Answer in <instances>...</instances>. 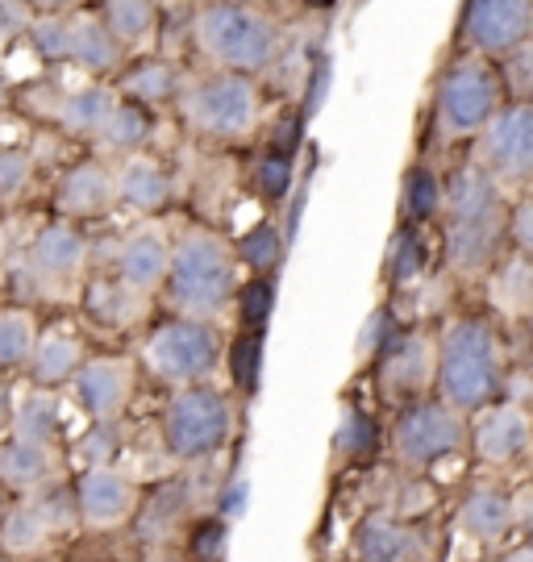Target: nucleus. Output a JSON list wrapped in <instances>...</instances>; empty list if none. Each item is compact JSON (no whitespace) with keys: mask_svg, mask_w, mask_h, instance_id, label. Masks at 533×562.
Wrapping results in <instances>:
<instances>
[{"mask_svg":"<svg viewBox=\"0 0 533 562\" xmlns=\"http://www.w3.org/2000/svg\"><path fill=\"white\" fill-rule=\"evenodd\" d=\"M437 401L463 417L484 413L504 387V350L488 317H455L437 334Z\"/></svg>","mask_w":533,"mask_h":562,"instance_id":"obj_1","label":"nucleus"},{"mask_svg":"<svg viewBox=\"0 0 533 562\" xmlns=\"http://www.w3.org/2000/svg\"><path fill=\"white\" fill-rule=\"evenodd\" d=\"M176 301L179 317L218 322L237 296V255L213 229H188L171 241V267L163 283Z\"/></svg>","mask_w":533,"mask_h":562,"instance_id":"obj_2","label":"nucleus"},{"mask_svg":"<svg viewBox=\"0 0 533 562\" xmlns=\"http://www.w3.org/2000/svg\"><path fill=\"white\" fill-rule=\"evenodd\" d=\"M200 55L213 63V71L258 76L279 55V21L251 0H209L192 21Z\"/></svg>","mask_w":533,"mask_h":562,"instance_id":"obj_3","label":"nucleus"},{"mask_svg":"<svg viewBox=\"0 0 533 562\" xmlns=\"http://www.w3.org/2000/svg\"><path fill=\"white\" fill-rule=\"evenodd\" d=\"M234 438V401L213 383L176 387L163 408V446L176 462H204Z\"/></svg>","mask_w":533,"mask_h":562,"instance_id":"obj_4","label":"nucleus"},{"mask_svg":"<svg viewBox=\"0 0 533 562\" xmlns=\"http://www.w3.org/2000/svg\"><path fill=\"white\" fill-rule=\"evenodd\" d=\"M179 109L200 130L204 138L237 142L255 134L263 92L255 76H237V71H204L192 83L179 88Z\"/></svg>","mask_w":533,"mask_h":562,"instance_id":"obj_5","label":"nucleus"},{"mask_svg":"<svg viewBox=\"0 0 533 562\" xmlns=\"http://www.w3.org/2000/svg\"><path fill=\"white\" fill-rule=\"evenodd\" d=\"M142 362L155 380L171 383V387L209 383V375L221 362V334L213 329V322L171 317L142 341Z\"/></svg>","mask_w":533,"mask_h":562,"instance_id":"obj_6","label":"nucleus"},{"mask_svg":"<svg viewBox=\"0 0 533 562\" xmlns=\"http://www.w3.org/2000/svg\"><path fill=\"white\" fill-rule=\"evenodd\" d=\"M504 109V88L496 80V71L488 63L467 59L455 63L434 92V121L442 130V138L463 142L479 138L488 130V121Z\"/></svg>","mask_w":533,"mask_h":562,"instance_id":"obj_7","label":"nucleus"},{"mask_svg":"<svg viewBox=\"0 0 533 562\" xmlns=\"http://www.w3.org/2000/svg\"><path fill=\"white\" fill-rule=\"evenodd\" d=\"M471 442V425L442 401H409L392 425V454L409 471H425L434 462L458 454Z\"/></svg>","mask_w":533,"mask_h":562,"instance_id":"obj_8","label":"nucleus"},{"mask_svg":"<svg viewBox=\"0 0 533 562\" xmlns=\"http://www.w3.org/2000/svg\"><path fill=\"white\" fill-rule=\"evenodd\" d=\"M479 167L500 188L533 183V104L504 101V109L479 134Z\"/></svg>","mask_w":533,"mask_h":562,"instance_id":"obj_9","label":"nucleus"},{"mask_svg":"<svg viewBox=\"0 0 533 562\" xmlns=\"http://www.w3.org/2000/svg\"><path fill=\"white\" fill-rule=\"evenodd\" d=\"M525 38H533V0H467L463 42L479 59H504Z\"/></svg>","mask_w":533,"mask_h":562,"instance_id":"obj_10","label":"nucleus"},{"mask_svg":"<svg viewBox=\"0 0 533 562\" xmlns=\"http://www.w3.org/2000/svg\"><path fill=\"white\" fill-rule=\"evenodd\" d=\"M130 396H134V362L118 359V355L84 359V367L71 380V401H76V408L88 422L97 425L118 422Z\"/></svg>","mask_w":533,"mask_h":562,"instance_id":"obj_11","label":"nucleus"},{"mask_svg":"<svg viewBox=\"0 0 533 562\" xmlns=\"http://www.w3.org/2000/svg\"><path fill=\"white\" fill-rule=\"evenodd\" d=\"M475 454L488 467H513V462L533 454V417L525 404L496 401L484 413H475L471 429Z\"/></svg>","mask_w":533,"mask_h":562,"instance_id":"obj_12","label":"nucleus"},{"mask_svg":"<svg viewBox=\"0 0 533 562\" xmlns=\"http://www.w3.org/2000/svg\"><path fill=\"white\" fill-rule=\"evenodd\" d=\"M25 262H30V271L38 276L46 296H51V292H67V288H76L79 276H84L88 241H84V234H79L76 225L51 222L34 234L30 250H25Z\"/></svg>","mask_w":533,"mask_h":562,"instance_id":"obj_13","label":"nucleus"},{"mask_svg":"<svg viewBox=\"0 0 533 562\" xmlns=\"http://www.w3.org/2000/svg\"><path fill=\"white\" fill-rule=\"evenodd\" d=\"M76 508L79 525L118 529V525H125L138 513V487L113 462L109 467H88L76 480Z\"/></svg>","mask_w":533,"mask_h":562,"instance_id":"obj_14","label":"nucleus"},{"mask_svg":"<svg viewBox=\"0 0 533 562\" xmlns=\"http://www.w3.org/2000/svg\"><path fill=\"white\" fill-rule=\"evenodd\" d=\"M167 267H171V241L155 225L130 229L113 255V276L138 296H155L167 283Z\"/></svg>","mask_w":533,"mask_h":562,"instance_id":"obj_15","label":"nucleus"},{"mask_svg":"<svg viewBox=\"0 0 533 562\" xmlns=\"http://www.w3.org/2000/svg\"><path fill=\"white\" fill-rule=\"evenodd\" d=\"M376 362H379V383H384L392 396L417 401V396L434 383L437 338H430V334H400Z\"/></svg>","mask_w":533,"mask_h":562,"instance_id":"obj_16","label":"nucleus"},{"mask_svg":"<svg viewBox=\"0 0 533 562\" xmlns=\"http://www.w3.org/2000/svg\"><path fill=\"white\" fill-rule=\"evenodd\" d=\"M425 533L396 513H367L355 529V562H421Z\"/></svg>","mask_w":533,"mask_h":562,"instance_id":"obj_17","label":"nucleus"},{"mask_svg":"<svg viewBox=\"0 0 533 562\" xmlns=\"http://www.w3.org/2000/svg\"><path fill=\"white\" fill-rule=\"evenodd\" d=\"M442 209L446 222H509V204H504V188L479 167H463L451 188L442 192Z\"/></svg>","mask_w":533,"mask_h":562,"instance_id":"obj_18","label":"nucleus"},{"mask_svg":"<svg viewBox=\"0 0 533 562\" xmlns=\"http://www.w3.org/2000/svg\"><path fill=\"white\" fill-rule=\"evenodd\" d=\"M59 213L76 217V222H92L104 217L113 204H118V183H113V167H104L100 159L76 162L67 176L59 180Z\"/></svg>","mask_w":533,"mask_h":562,"instance_id":"obj_19","label":"nucleus"},{"mask_svg":"<svg viewBox=\"0 0 533 562\" xmlns=\"http://www.w3.org/2000/svg\"><path fill=\"white\" fill-rule=\"evenodd\" d=\"M458 533L475 546H500L513 533V492L484 483L458 504Z\"/></svg>","mask_w":533,"mask_h":562,"instance_id":"obj_20","label":"nucleus"},{"mask_svg":"<svg viewBox=\"0 0 533 562\" xmlns=\"http://www.w3.org/2000/svg\"><path fill=\"white\" fill-rule=\"evenodd\" d=\"M113 183H118V204H130L134 213H163L171 201V171L146 150L121 159L113 167Z\"/></svg>","mask_w":533,"mask_h":562,"instance_id":"obj_21","label":"nucleus"},{"mask_svg":"<svg viewBox=\"0 0 533 562\" xmlns=\"http://www.w3.org/2000/svg\"><path fill=\"white\" fill-rule=\"evenodd\" d=\"M118 88L104 80H84L79 88H71L67 97L59 101V109H55V121H59V130L67 134V138H100V130H104V121H109V113L118 109Z\"/></svg>","mask_w":533,"mask_h":562,"instance_id":"obj_22","label":"nucleus"},{"mask_svg":"<svg viewBox=\"0 0 533 562\" xmlns=\"http://www.w3.org/2000/svg\"><path fill=\"white\" fill-rule=\"evenodd\" d=\"M504 222H446V267L458 276L492 271Z\"/></svg>","mask_w":533,"mask_h":562,"instance_id":"obj_23","label":"nucleus"},{"mask_svg":"<svg viewBox=\"0 0 533 562\" xmlns=\"http://www.w3.org/2000/svg\"><path fill=\"white\" fill-rule=\"evenodd\" d=\"M59 475V459L55 446L21 442V438H4L0 442V483L13 492H42L46 483Z\"/></svg>","mask_w":533,"mask_h":562,"instance_id":"obj_24","label":"nucleus"},{"mask_svg":"<svg viewBox=\"0 0 533 562\" xmlns=\"http://www.w3.org/2000/svg\"><path fill=\"white\" fill-rule=\"evenodd\" d=\"M121 46L109 25L100 21V13H71V46H67V63L84 67L88 76H109L121 67Z\"/></svg>","mask_w":533,"mask_h":562,"instance_id":"obj_25","label":"nucleus"},{"mask_svg":"<svg viewBox=\"0 0 533 562\" xmlns=\"http://www.w3.org/2000/svg\"><path fill=\"white\" fill-rule=\"evenodd\" d=\"M79 367H84V346H79V338L67 334V329H55V334H38V346H34L25 371H30L34 387L55 392V387L76 380Z\"/></svg>","mask_w":533,"mask_h":562,"instance_id":"obj_26","label":"nucleus"},{"mask_svg":"<svg viewBox=\"0 0 533 562\" xmlns=\"http://www.w3.org/2000/svg\"><path fill=\"white\" fill-rule=\"evenodd\" d=\"M51 538H55V521H51L42 496L4 508V517H0V550H4V554H13V559L38 554Z\"/></svg>","mask_w":533,"mask_h":562,"instance_id":"obj_27","label":"nucleus"},{"mask_svg":"<svg viewBox=\"0 0 533 562\" xmlns=\"http://www.w3.org/2000/svg\"><path fill=\"white\" fill-rule=\"evenodd\" d=\"M63 429V404L55 392L46 387H30L21 401H13V417H9V438H21V442H38V446H55Z\"/></svg>","mask_w":533,"mask_h":562,"instance_id":"obj_28","label":"nucleus"},{"mask_svg":"<svg viewBox=\"0 0 533 562\" xmlns=\"http://www.w3.org/2000/svg\"><path fill=\"white\" fill-rule=\"evenodd\" d=\"M84 308H88L92 322L109 325V329H125V325H134L142 317L146 296L130 292L118 276H104V280H92L84 288Z\"/></svg>","mask_w":533,"mask_h":562,"instance_id":"obj_29","label":"nucleus"},{"mask_svg":"<svg viewBox=\"0 0 533 562\" xmlns=\"http://www.w3.org/2000/svg\"><path fill=\"white\" fill-rule=\"evenodd\" d=\"M492 304L513 317V322H533V259L513 255L492 271Z\"/></svg>","mask_w":533,"mask_h":562,"instance_id":"obj_30","label":"nucleus"},{"mask_svg":"<svg viewBox=\"0 0 533 562\" xmlns=\"http://www.w3.org/2000/svg\"><path fill=\"white\" fill-rule=\"evenodd\" d=\"M100 21H104L109 34L130 50V46H142V42L155 38L158 0H104V4H100Z\"/></svg>","mask_w":533,"mask_h":562,"instance_id":"obj_31","label":"nucleus"},{"mask_svg":"<svg viewBox=\"0 0 533 562\" xmlns=\"http://www.w3.org/2000/svg\"><path fill=\"white\" fill-rule=\"evenodd\" d=\"M100 146L118 159H130V155H142L146 142H151V113L134 101H118V109L109 113L104 130H100Z\"/></svg>","mask_w":533,"mask_h":562,"instance_id":"obj_32","label":"nucleus"},{"mask_svg":"<svg viewBox=\"0 0 533 562\" xmlns=\"http://www.w3.org/2000/svg\"><path fill=\"white\" fill-rule=\"evenodd\" d=\"M179 71L171 67L167 59H146L138 63L125 80H121V92L130 97L134 104H142V109H155V104H167L179 97Z\"/></svg>","mask_w":533,"mask_h":562,"instance_id":"obj_33","label":"nucleus"},{"mask_svg":"<svg viewBox=\"0 0 533 562\" xmlns=\"http://www.w3.org/2000/svg\"><path fill=\"white\" fill-rule=\"evenodd\" d=\"M38 346V322L30 308H0V371L30 367V355Z\"/></svg>","mask_w":533,"mask_h":562,"instance_id":"obj_34","label":"nucleus"},{"mask_svg":"<svg viewBox=\"0 0 533 562\" xmlns=\"http://www.w3.org/2000/svg\"><path fill=\"white\" fill-rule=\"evenodd\" d=\"M25 38L34 46V55L46 63H67V46H71V13H42L30 21Z\"/></svg>","mask_w":533,"mask_h":562,"instance_id":"obj_35","label":"nucleus"},{"mask_svg":"<svg viewBox=\"0 0 533 562\" xmlns=\"http://www.w3.org/2000/svg\"><path fill=\"white\" fill-rule=\"evenodd\" d=\"M279 250H284V234H279L276 225H255V229H246L242 234V241L234 246V255H237V267L246 262L255 276H267L271 267L279 262Z\"/></svg>","mask_w":533,"mask_h":562,"instance_id":"obj_36","label":"nucleus"},{"mask_svg":"<svg viewBox=\"0 0 533 562\" xmlns=\"http://www.w3.org/2000/svg\"><path fill=\"white\" fill-rule=\"evenodd\" d=\"M496 80L513 97V104H533V38H525L500 59Z\"/></svg>","mask_w":533,"mask_h":562,"instance_id":"obj_37","label":"nucleus"},{"mask_svg":"<svg viewBox=\"0 0 533 562\" xmlns=\"http://www.w3.org/2000/svg\"><path fill=\"white\" fill-rule=\"evenodd\" d=\"M334 450H337V459H351V462L376 450V425H371V417H367L363 408H355V404H351V408H342Z\"/></svg>","mask_w":533,"mask_h":562,"instance_id":"obj_38","label":"nucleus"},{"mask_svg":"<svg viewBox=\"0 0 533 562\" xmlns=\"http://www.w3.org/2000/svg\"><path fill=\"white\" fill-rule=\"evenodd\" d=\"M437 209H442V180H437L430 167H417L404 180V217L409 222H430Z\"/></svg>","mask_w":533,"mask_h":562,"instance_id":"obj_39","label":"nucleus"},{"mask_svg":"<svg viewBox=\"0 0 533 562\" xmlns=\"http://www.w3.org/2000/svg\"><path fill=\"white\" fill-rule=\"evenodd\" d=\"M234 304H237L242 325H246L251 334H258L263 322L271 317V308H276V283H271V276H251L246 288H237Z\"/></svg>","mask_w":533,"mask_h":562,"instance_id":"obj_40","label":"nucleus"},{"mask_svg":"<svg viewBox=\"0 0 533 562\" xmlns=\"http://www.w3.org/2000/svg\"><path fill=\"white\" fill-rule=\"evenodd\" d=\"M230 371H234V383L242 392H255L258 375H263V334H242L230 350Z\"/></svg>","mask_w":533,"mask_h":562,"instance_id":"obj_41","label":"nucleus"},{"mask_svg":"<svg viewBox=\"0 0 533 562\" xmlns=\"http://www.w3.org/2000/svg\"><path fill=\"white\" fill-rule=\"evenodd\" d=\"M396 341V317L392 308H376L367 322H363V329H358V341H355V355L363 362L379 359L388 346Z\"/></svg>","mask_w":533,"mask_h":562,"instance_id":"obj_42","label":"nucleus"},{"mask_svg":"<svg viewBox=\"0 0 533 562\" xmlns=\"http://www.w3.org/2000/svg\"><path fill=\"white\" fill-rule=\"evenodd\" d=\"M34 183V155L21 146H0V196H21Z\"/></svg>","mask_w":533,"mask_h":562,"instance_id":"obj_43","label":"nucleus"},{"mask_svg":"<svg viewBox=\"0 0 533 562\" xmlns=\"http://www.w3.org/2000/svg\"><path fill=\"white\" fill-rule=\"evenodd\" d=\"M258 188L271 196V201H288L292 196V155L288 150H271L267 159L258 162Z\"/></svg>","mask_w":533,"mask_h":562,"instance_id":"obj_44","label":"nucleus"},{"mask_svg":"<svg viewBox=\"0 0 533 562\" xmlns=\"http://www.w3.org/2000/svg\"><path fill=\"white\" fill-rule=\"evenodd\" d=\"M425 267V246H421V229H409L404 238L396 241L392 250V283L396 288H409Z\"/></svg>","mask_w":533,"mask_h":562,"instance_id":"obj_45","label":"nucleus"},{"mask_svg":"<svg viewBox=\"0 0 533 562\" xmlns=\"http://www.w3.org/2000/svg\"><path fill=\"white\" fill-rule=\"evenodd\" d=\"M504 238L513 241L517 250L533 259V196L509 209V222H504Z\"/></svg>","mask_w":533,"mask_h":562,"instance_id":"obj_46","label":"nucleus"},{"mask_svg":"<svg viewBox=\"0 0 533 562\" xmlns=\"http://www.w3.org/2000/svg\"><path fill=\"white\" fill-rule=\"evenodd\" d=\"M225 533H230V521H221V517L200 525L197 538H192V546H197V562H221V554H225Z\"/></svg>","mask_w":533,"mask_h":562,"instance_id":"obj_47","label":"nucleus"},{"mask_svg":"<svg viewBox=\"0 0 533 562\" xmlns=\"http://www.w3.org/2000/svg\"><path fill=\"white\" fill-rule=\"evenodd\" d=\"M246 501H251V480H246V475H234V480L218 492V517L221 521H237Z\"/></svg>","mask_w":533,"mask_h":562,"instance_id":"obj_48","label":"nucleus"},{"mask_svg":"<svg viewBox=\"0 0 533 562\" xmlns=\"http://www.w3.org/2000/svg\"><path fill=\"white\" fill-rule=\"evenodd\" d=\"M513 533H525L533 542V483L513 492Z\"/></svg>","mask_w":533,"mask_h":562,"instance_id":"obj_49","label":"nucleus"},{"mask_svg":"<svg viewBox=\"0 0 533 562\" xmlns=\"http://www.w3.org/2000/svg\"><path fill=\"white\" fill-rule=\"evenodd\" d=\"M325 88H330V63H313V76H309V92H304V117H313L317 109L325 104Z\"/></svg>","mask_w":533,"mask_h":562,"instance_id":"obj_50","label":"nucleus"},{"mask_svg":"<svg viewBox=\"0 0 533 562\" xmlns=\"http://www.w3.org/2000/svg\"><path fill=\"white\" fill-rule=\"evenodd\" d=\"M30 4L38 9V18H42V13H67L76 0H30Z\"/></svg>","mask_w":533,"mask_h":562,"instance_id":"obj_51","label":"nucleus"},{"mask_svg":"<svg viewBox=\"0 0 533 562\" xmlns=\"http://www.w3.org/2000/svg\"><path fill=\"white\" fill-rule=\"evenodd\" d=\"M9 417H13V392L0 383V429L9 425Z\"/></svg>","mask_w":533,"mask_h":562,"instance_id":"obj_52","label":"nucleus"},{"mask_svg":"<svg viewBox=\"0 0 533 562\" xmlns=\"http://www.w3.org/2000/svg\"><path fill=\"white\" fill-rule=\"evenodd\" d=\"M504 562H533V542H525V546H517L513 554H509V559Z\"/></svg>","mask_w":533,"mask_h":562,"instance_id":"obj_53","label":"nucleus"},{"mask_svg":"<svg viewBox=\"0 0 533 562\" xmlns=\"http://www.w3.org/2000/svg\"><path fill=\"white\" fill-rule=\"evenodd\" d=\"M146 562H188V559H184V554H176V550H155Z\"/></svg>","mask_w":533,"mask_h":562,"instance_id":"obj_54","label":"nucleus"},{"mask_svg":"<svg viewBox=\"0 0 533 562\" xmlns=\"http://www.w3.org/2000/svg\"><path fill=\"white\" fill-rule=\"evenodd\" d=\"M4 101H9V97H4V83H0V109H4Z\"/></svg>","mask_w":533,"mask_h":562,"instance_id":"obj_55","label":"nucleus"},{"mask_svg":"<svg viewBox=\"0 0 533 562\" xmlns=\"http://www.w3.org/2000/svg\"><path fill=\"white\" fill-rule=\"evenodd\" d=\"M0 517H4V492H0Z\"/></svg>","mask_w":533,"mask_h":562,"instance_id":"obj_56","label":"nucleus"},{"mask_svg":"<svg viewBox=\"0 0 533 562\" xmlns=\"http://www.w3.org/2000/svg\"><path fill=\"white\" fill-rule=\"evenodd\" d=\"M0 262H4V238H0Z\"/></svg>","mask_w":533,"mask_h":562,"instance_id":"obj_57","label":"nucleus"}]
</instances>
